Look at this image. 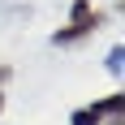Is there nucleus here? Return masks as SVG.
Instances as JSON below:
<instances>
[{
  "instance_id": "f257e3e1",
  "label": "nucleus",
  "mask_w": 125,
  "mask_h": 125,
  "mask_svg": "<svg viewBox=\"0 0 125 125\" xmlns=\"http://www.w3.org/2000/svg\"><path fill=\"white\" fill-rule=\"evenodd\" d=\"M99 26H104V9H95L91 0H73V4H69V26H61V30L52 35V43H56V48L82 43V39L95 35Z\"/></svg>"
},
{
  "instance_id": "f03ea898",
  "label": "nucleus",
  "mask_w": 125,
  "mask_h": 125,
  "mask_svg": "<svg viewBox=\"0 0 125 125\" xmlns=\"http://www.w3.org/2000/svg\"><path fill=\"white\" fill-rule=\"evenodd\" d=\"M91 108H95V116H99V121H116V116H121V95H104V99L91 104Z\"/></svg>"
},
{
  "instance_id": "7ed1b4c3",
  "label": "nucleus",
  "mask_w": 125,
  "mask_h": 125,
  "mask_svg": "<svg viewBox=\"0 0 125 125\" xmlns=\"http://www.w3.org/2000/svg\"><path fill=\"white\" fill-rule=\"evenodd\" d=\"M69 125H99V116H95V108H78L69 116Z\"/></svg>"
},
{
  "instance_id": "20e7f679",
  "label": "nucleus",
  "mask_w": 125,
  "mask_h": 125,
  "mask_svg": "<svg viewBox=\"0 0 125 125\" xmlns=\"http://www.w3.org/2000/svg\"><path fill=\"white\" fill-rule=\"evenodd\" d=\"M121 69H125V52H121V48H112V52H108V73L121 78Z\"/></svg>"
},
{
  "instance_id": "39448f33",
  "label": "nucleus",
  "mask_w": 125,
  "mask_h": 125,
  "mask_svg": "<svg viewBox=\"0 0 125 125\" xmlns=\"http://www.w3.org/2000/svg\"><path fill=\"white\" fill-rule=\"evenodd\" d=\"M0 82H9V69H4V65H0Z\"/></svg>"
},
{
  "instance_id": "423d86ee",
  "label": "nucleus",
  "mask_w": 125,
  "mask_h": 125,
  "mask_svg": "<svg viewBox=\"0 0 125 125\" xmlns=\"http://www.w3.org/2000/svg\"><path fill=\"white\" fill-rule=\"evenodd\" d=\"M0 112H4V95H0Z\"/></svg>"
}]
</instances>
